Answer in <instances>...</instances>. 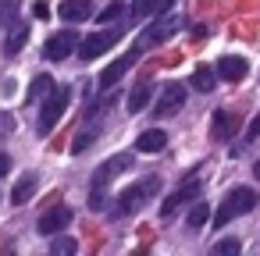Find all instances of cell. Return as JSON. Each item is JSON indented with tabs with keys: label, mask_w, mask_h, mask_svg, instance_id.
<instances>
[{
	"label": "cell",
	"mask_w": 260,
	"mask_h": 256,
	"mask_svg": "<svg viewBox=\"0 0 260 256\" xmlns=\"http://www.w3.org/2000/svg\"><path fill=\"white\" fill-rule=\"evenodd\" d=\"M79 43H82V40H79L75 29H61V32H54V36L43 43V57L54 61V64H57V61H68V57L79 50Z\"/></svg>",
	"instance_id": "cell-7"
},
{
	"label": "cell",
	"mask_w": 260,
	"mask_h": 256,
	"mask_svg": "<svg viewBox=\"0 0 260 256\" xmlns=\"http://www.w3.org/2000/svg\"><path fill=\"white\" fill-rule=\"evenodd\" d=\"M207 217H210V206H207L203 199H196V206L189 210V228H203V224H207Z\"/></svg>",
	"instance_id": "cell-24"
},
{
	"label": "cell",
	"mask_w": 260,
	"mask_h": 256,
	"mask_svg": "<svg viewBox=\"0 0 260 256\" xmlns=\"http://www.w3.org/2000/svg\"><path fill=\"white\" fill-rule=\"evenodd\" d=\"M239 249H242V245H239L235 238H221V242H214V252H217V256H224V252L232 256V252H239Z\"/></svg>",
	"instance_id": "cell-27"
},
{
	"label": "cell",
	"mask_w": 260,
	"mask_h": 256,
	"mask_svg": "<svg viewBox=\"0 0 260 256\" xmlns=\"http://www.w3.org/2000/svg\"><path fill=\"white\" fill-rule=\"evenodd\" d=\"M50 89H54V79H50V75H36L32 86H29V93H25V100H40V96H47Z\"/></svg>",
	"instance_id": "cell-23"
},
{
	"label": "cell",
	"mask_w": 260,
	"mask_h": 256,
	"mask_svg": "<svg viewBox=\"0 0 260 256\" xmlns=\"http://www.w3.org/2000/svg\"><path fill=\"white\" fill-rule=\"evenodd\" d=\"M68 103H72V89L61 86V82H54V89L47 93V103H43V111H40V121H36L40 135H50V132L57 128V121H61L64 111H68Z\"/></svg>",
	"instance_id": "cell-4"
},
{
	"label": "cell",
	"mask_w": 260,
	"mask_h": 256,
	"mask_svg": "<svg viewBox=\"0 0 260 256\" xmlns=\"http://www.w3.org/2000/svg\"><path fill=\"white\" fill-rule=\"evenodd\" d=\"M246 135H249V139H253V135H260V114H256V118L249 121V128H246Z\"/></svg>",
	"instance_id": "cell-29"
},
{
	"label": "cell",
	"mask_w": 260,
	"mask_h": 256,
	"mask_svg": "<svg viewBox=\"0 0 260 256\" xmlns=\"http://www.w3.org/2000/svg\"><path fill=\"white\" fill-rule=\"evenodd\" d=\"M121 11H125V8L118 4V0H111V4L96 15V22H100V25H111V22H118V18H121Z\"/></svg>",
	"instance_id": "cell-25"
},
{
	"label": "cell",
	"mask_w": 260,
	"mask_h": 256,
	"mask_svg": "<svg viewBox=\"0 0 260 256\" xmlns=\"http://www.w3.org/2000/svg\"><path fill=\"white\" fill-rule=\"evenodd\" d=\"M171 8V0H136L132 4V15L136 18H157V15H164Z\"/></svg>",
	"instance_id": "cell-17"
},
{
	"label": "cell",
	"mask_w": 260,
	"mask_h": 256,
	"mask_svg": "<svg viewBox=\"0 0 260 256\" xmlns=\"http://www.w3.org/2000/svg\"><path fill=\"white\" fill-rule=\"evenodd\" d=\"M18 11H22V4H18V0H0V25H4V29H11V25L18 22Z\"/></svg>",
	"instance_id": "cell-22"
},
{
	"label": "cell",
	"mask_w": 260,
	"mask_h": 256,
	"mask_svg": "<svg viewBox=\"0 0 260 256\" xmlns=\"http://www.w3.org/2000/svg\"><path fill=\"white\" fill-rule=\"evenodd\" d=\"M239 125H242L239 114H232V111L221 107V111H214V118H210V139H214V142H228V139L239 132Z\"/></svg>",
	"instance_id": "cell-12"
},
{
	"label": "cell",
	"mask_w": 260,
	"mask_h": 256,
	"mask_svg": "<svg viewBox=\"0 0 260 256\" xmlns=\"http://www.w3.org/2000/svg\"><path fill=\"white\" fill-rule=\"evenodd\" d=\"M157 189H160V181L150 174V178H143V181H136V185H128L125 192H118L114 196V203L107 206V213L114 217V221H121V217H128V213H136L150 196H157Z\"/></svg>",
	"instance_id": "cell-2"
},
{
	"label": "cell",
	"mask_w": 260,
	"mask_h": 256,
	"mask_svg": "<svg viewBox=\"0 0 260 256\" xmlns=\"http://www.w3.org/2000/svg\"><path fill=\"white\" fill-rule=\"evenodd\" d=\"M246 71H249L246 57H221L217 61V75L224 82H239V79H246Z\"/></svg>",
	"instance_id": "cell-14"
},
{
	"label": "cell",
	"mask_w": 260,
	"mask_h": 256,
	"mask_svg": "<svg viewBox=\"0 0 260 256\" xmlns=\"http://www.w3.org/2000/svg\"><path fill=\"white\" fill-rule=\"evenodd\" d=\"M72 217H75V210L72 206H64V203H57L54 210H47L43 217H40V235H61L68 224H72Z\"/></svg>",
	"instance_id": "cell-11"
},
{
	"label": "cell",
	"mask_w": 260,
	"mask_h": 256,
	"mask_svg": "<svg viewBox=\"0 0 260 256\" xmlns=\"http://www.w3.org/2000/svg\"><path fill=\"white\" fill-rule=\"evenodd\" d=\"M185 100H189V89H185L182 82H168L164 93H160V100H157V107H153V118H171V114H178V111L185 107Z\"/></svg>",
	"instance_id": "cell-10"
},
{
	"label": "cell",
	"mask_w": 260,
	"mask_h": 256,
	"mask_svg": "<svg viewBox=\"0 0 260 256\" xmlns=\"http://www.w3.org/2000/svg\"><path fill=\"white\" fill-rule=\"evenodd\" d=\"M25 43H29V29H25L22 22H15V25L8 29V40H4V54H8V57H18V54L25 50Z\"/></svg>",
	"instance_id": "cell-15"
},
{
	"label": "cell",
	"mask_w": 260,
	"mask_h": 256,
	"mask_svg": "<svg viewBox=\"0 0 260 256\" xmlns=\"http://www.w3.org/2000/svg\"><path fill=\"white\" fill-rule=\"evenodd\" d=\"M214 86H217V71L207 68V64H200V68L192 71V89H196V93H210Z\"/></svg>",
	"instance_id": "cell-18"
},
{
	"label": "cell",
	"mask_w": 260,
	"mask_h": 256,
	"mask_svg": "<svg viewBox=\"0 0 260 256\" xmlns=\"http://www.w3.org/2000/svg\"><path fill=\"white\" fill-rule=\"evenodd\" d=\"M196 196H200V178H196V174H189V178H185V181H182V185H178V189L160 203V217H175V213H178L185 203H192Z\"/></svg>",
	"instance_id": "cell-9"
},
{
	"label": "cell",
	"mask_w": 260,
	"mask_h": 256,
	"mask_svg": "<svg viewBox=\"0 0 260 256\" xmlns=\"http://www.w3.org/2000/svg\"><path fill=\"white\" fill-rule=\"evenodd\" d=\"M121 36H125V29H118V25H111V29H100V32H93V36H86L82 43H79V57L82 61H93V57H104L114 43H121Z\"/></svg>",
	"instance_id": "cell-6"
},
{
	"label": "cell",
	"mask_w": 260,
	"mask_h": 256,
	"mask_svg": "<svg viewBox=\"0 0 260 256\" xmlns=\"http://www.w3.org/2000/svg\"><path fill=\"white\" fill-rule=\"evenodd\" d=\"M253 174H256V178H260V160H256V164H253Z\"/></svg>",
	"instance_id": "cell-31"
},
{
	"label": "cell",
	"mask_w": 260,
	"mask_h": 256,
	"mask_svg": "<svg viewBox=\"0 0 260 256\" xmlns=\"http://www.w3.org/2000/svg\"><path fill=\"white\" fill-rule=\"evenodd\" d=\"M32 15H36V18H47V15H50V8H47V4H36V8H32Z\"/></svg>",
	"instance_id": "cell-30"
},
{
	"label": "cell",
	"mask_w": 260,
	"mask_h": 256,
	"mask_svg": "<svg viewBox=\"0 0 260 256\" xmlns=\"http://www.w3.org/2000/svg\"><path fill=\"white\" fill-rule=\"evenodd\" d=\"M139 57H143V54L132 47L128 54H121L118 61H111V64L100 71V89H114V86H118V82H121V79H125V75L136 68V64H139Z\"/></svg>",
	"instance_id": "cell-8"
},
{
	"label": "cell",
	"mask_w": 260,
	"mask_h": 256,
	"mask_svg": "<svg viewBox=\"0 0 260 256\" xmlns=\"http://www.w3.org/2000/svg\"><path fill=\"white\" fill-rule=\"evenodd\" d=\"M8 171H11V157H8V153H0V178H4Z\"/></svg>",
	"instance_id": "cell-28"
},
{
	"label": "cell",
	"mask_w": 260,
	"mask_h": 256,
	"mask_svg": "<svg viewBox=\"0 0 260 256\" xmlns=\"http://www.w3.org/2000/svg\"><path fill=\"white\" fill-rule=\"evenodd\" d=\"M256 192L253 189H246V185H235L224 199H221V206H217V213H214V224L217 228H224V224H232L235 217H242V213H249L253 206H256Z\"/></svg>",
	"instance_id": "cell-3"
},
{
	"label": "cell",
	"mask_w": 260,
	"mask_h": 256,
	"mask_svg": "<svg viewBox=\"0 0 260 256\" xmlns=\"http://www.w3.org/2000/svg\"><path fill=\"white\" fill-rule=\"evenodd\" d=\"M36 185H40V178H36V174L18 178V181H15V189H11V203H18V206H22V203H25V199L36 192Z\"/></svg>",
	"instance_id": "cell-20"
},
{
	"label": "cell",
	"mask_w": 260,
	"mask_h": 256,
	"mask_svg": "<svg viewBox=\"0 0 260 256\" xmlns=\"http://www.w3.org/2000/svg\"><path fill=\"white\" fill-rule=\"evenodd\" d=\"M150 96H153V86H136V89L128 93V111H132V114H139V111L150 103Z\"/></svg>",
	"instance_id": "cell-21"
},
{
	"label": "cell",
	"mask_w": 260,
	"mask_h": 256,
	"mask_svg": "<svg viewBox=\"0 0 260 256\" xmlns=\"http://www.w3.org/2000/svg\"><path fill=\"white\" fill-rule=\"evenodd\" d=\"M132 167V153H114L111 160H104L89 181V210H107V185L111 178H118L121 171Z\"/></svg>",
	"instance_id": "cell-1"
},
{
	"label": "cell",
	"mask_w": 260,
	"mask_h": 256,
	"mask_svg": "<svg viewBox=\"0 0 260 256\" xmlns=\"http://www.w3.org/2000/svg\"><path fill=\"white\" fill-rule=\"evenodd\" d=\"M57 15L64 22H86V18H93V0H64Z\"/></svg>",
	"instance_id": "cell-13"
},
{
	"label": "cell",
	"mask_w": 260,
	"mask_h": 256,
	"mask_svg": "<svg viewBox=\"0 0 260 256\" xmlns=\"http://www.w3.org/2000/svg\"><path fill=\"white\" fill-rule=\"evenodd\" d=\"M96 135H100V125H86V128H79L75 139H72V153H86V150L96 142Z\"/></svg>",
	"instance_id": "cell-19"
},
{
	"label": "cell",
	"mask_w": 260,
	"mask_h": 256,
	"mask_svg": "<svg viewBox=\"0 0 260 256\" xmlns=\"http://www.w3.org/2000/svg\"><path fill=\"white\" fill-rule=\"evenodd\" d=\"M79 245H75V238H68V235H54V252H64V256H72Z\"/></svg>",
	"instance_id": "cell-26"
},
{
	"label": "cell",
	"mask_w": 260,
	"mask_h": 256,
	"mask_svg": "<svg viewBox=\"0 0 260 256\" xmlns=\"http://www.w3.org/2000/svg\"><path fill=\"white\" fill-rule=\"evenodd\" d=\"M168 146V135L160 132V128H146V132H139V139H136V150L139 153H160Z\"/></svg>",
	"instance_id": "cell-16"
},
{
	"label": "cell",
	"mask_w": 260,
	"mask_h": 256,
	"mask_svg": "<svg viewBox=\"0 0 260 256\" xmlns=\"http://www.w3.org/2000/svg\"><path fill=\"white\" fill-rule=\"evenodd\" d=\"M178 25H182V18H178V15H157V22H153V25L136 40V50H139V54H146V50L160 47L168 36H175V29H178Z\"/></svg>",
	"instance_id": "cell-5"
}]
</instances>
